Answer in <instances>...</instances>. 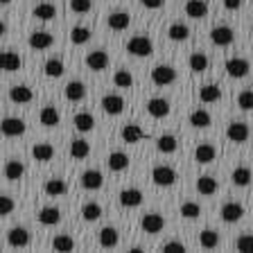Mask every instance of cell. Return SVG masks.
<instances>
[{
    "mask_svg": "<svg viewBox=\"0 0 253 253\" xmlns=\"http://www.w3.org/2000/svg\"><path fill=\"white\" fill-rule=\"evenodd\" d=\"M126 52L133 57H149L154 52V43L149 37H133L126 43Z\"/></svg>",
    "mask_w": 253,
    "mask_h": 253,
    "instance_id": "1",
    "label": "cell"
},
{
    "mask_svg": "<svg viewBox=\"0 0 253 253\" xmlns=\"http://www.w3.org/2000/svg\"><path fill=\"white\" fill-rule=\"evenodd\" d=\"M152 181L161 188H169V185L176 183V172L169 165H156L152 169Z\"/></svg>",
    "mask_w": 253,
    "mask_h": 253,
    "instance_id": "2",
    "label": "cell"
},
{
    "mask_svg": "<svg viewBox=\"0 0 253 253\" xmlns=\"http://www.w3.org/2000/svg\"><path fill=\"white\" fill-rule=\"evenodd\" d=\"M152 82L156 86H169L176 82V70L172 68V66H156V68L152 70Z\"/></svg>",
    "mask_w": 253,
    "mask_h": 253,
    "instance_id": "3",
    "label": "cell"
},
{
    "mask_svg": "<svg viewBox=\"0 0 253 253\" xmlns=\"http://www.w3.org/2000/svg\"><path fill=\"white\" fill-rule=\"evenodd\" d=\"M249 136H251V131H249V125H244V122H231L226 129V138L231 142H237V145L247 142Z\"/></svg>",
    "mask_w": 253,
    "mask_h": 253,
    "instance_id": "4",
    "label": "cell"
},
{
    "mask_svg": "<svg viewBox=\"0 0 253 253\" xmlns=\"http://www.w3.org/2000/svg\"><path fill=\"white\" fill-rule=\"evenodd\" d=\"M211 39H212V43H215V45L226 47V45H231V43L235 41V32H233L228 25H219V27H212Z\"/></svg>",
    "mask_w": 253,
    "mask_h": 253,
    "instance_id": "5",
    "label": "cell"
},
{
    "mask_svg": "<svg viewBox=\"0 0 253 253\" xmlns=\"http://www.w3.org/2000/svg\"><path fill=\"white\" fill-rule=\"evenodd\" d=\"M249 70H251V63L247 61V59L242 57H233L226 61V73L231 75V77H237V79H242L249 75Z\"/></svg>",
    "mask_w": 253,
    "mask_h": 253,
    "instance_id": "6",
    "label": "cell"
},
{
    "mask_svg": "<svg viewBox=\"0 0 253 253\" xmlns=\"http://www.w3.org/2000/svg\"><path fill=\"white\" fill-rule=\"evenodd\" d=\"M140 226L145 233H161L165 228V219L163 215H158V212H147V215H142L140 219Z\"/></svg>",
    "mask_w": 253,
    "mask_h": 253,
    "instance_id": "7",
    "label": "cell"
},
{
    "mask_svg": "<svg viewBox=\"0 0 253 253\" xmlns=\"http://www.w3.org/2000/svg\"><path fill=\"white\" fill-rule=\"evenodd\" d=\"M242 215H244V206L237 204V201H231V204L221 206V219L226 221V224H235V221H240Z\"/></svg>",
    "mask_w": 253,
    "mask_h": 253,
    "instance_id": "8",
    "label": "cell"
},
{
    "mask_svg": "<svg viewBox=\"0 0 253 253\" xmlns=\"http://www.w3.org/2000/svg\"><path fill=\"white\" fill-rule=\"evenodd\" d=\"M102 109L106 111V113H111V116H120L122 111H125V97H120V95H104L102 97Z\"/></svg>",
    "mask_w": 253,
    "mask_h": 253,
    "instance_id": "9",
    "label": "cell"
},
{
    "mask_svg": "<svg viewBox=\"0 0 253 253\" xmlns=\"http://www.w3.org/2000/svg\"><path fill=\"white\" fill-rule=\"evenodd\" d=\"M27 43H30L32 50H47V47H52L54 37L50 32H32Z\"/></svg>",
    "mask_w": 253,
    "mask_h": 253,
    "instance_id": "10",
    "label": "cell"
},
{
    "mask_svg": "<svg viewBox=\"0 0 253 253\" xmlns=\"http://www.w3.org/2000/svg\"><path fill=\"white\" fill-rule=\"evenodd\" d=\"M25 133V122L21 118H5L2 120V136L7 138H16Z\"/></svg>",
    "mask_w": 253,
    "mask_h": 253,
    "instance_id": "11",
    "label": "cell"
},
{
    "mask_svg": "<svg viewBox=\"0 0 253 253\" xmlns=\"http://www.w3.org/2000/svg\"><path fill=\"white\" fill-rule=\"evenodd\" d=\"M7 244L14 247V249H25L27 244H30V233H27L25 228H21V226L11 228V231L7 233Z\"/></svg>",
    "mask_w": 253,
    "mask_h": 253,
    "instance_id": "12",
    "label": "cell"
},
{
    "mask_svg": "<svg viewBox=\"0 0 253 253\" xmlns=\"http://www.w3.org/2000/svg\"><path fill=\"white\" fill-rule=\"evenodd\" d=\"M86 66H88L90 70H95V73H100V70H104L106 66H109V54H106L104 50L88 52L86 54Z\"/></svg>",
    "mask_w": 253,
    "mask_h": 253,
    "instance_id": "13",
    "label": "cell"
},
{
    "mask_svg": "<svg viewBox=\"0 0 253 253\" xmlns=\"http://www.w3.org/2000/svg\"><path fill=\"white\" fill-rule=\"evenodd\" d=\"M142 192L138 188H125L120 192V204L125 206V208H138V206L142 204Z\"/></svg>",
    "mask_w": 253,
    "mask_h": 253,
    "instance_id": "14",
    "label": "cell"
},
{
    "mask_svg": "<svg viewBox=\"0 0 253 253\" xmlns=\"http://www.w3.org/2000/svg\"><path fill=\"white\" fill-rule=\"evenodd\" d=\"M215 156H217V149L212 147L211 142H201V145H197L195 147V161L197 163H201V165L212 163Z\"/></svg>",
    "mask_w": 253,
    "mask_h": 253,
    "instance_id": "15",
    "label": "cell"
},
{
    "mask_svg": "<svg viewBox=\"0 0 253 253\" xmlns=\"http://www.w3.org/2000/svg\"><path fill=\"white\" fill-rule=\"evenodd\" d=\"M147 113L152 118H165L169 113V102L165 97H152L147 102Z\"/></svg>",
    "mask_w": 253,
    "mask_h": 253,
    "instance_id": "16",
    "label": "cell"
},
{
    "mask_svg": "<svg viewBox=\"0 0 253 253\" xmlns=\"http://www.w3.org/2000/svg\"><path fill=\"white\" fill-rule=\"evenodd\" d=\"M82 185L86 190H100L104 185V176H102L100 169H86L82 174Z\"/></svg>",
    "mask_w": 253,
    "mask_h": 253,
    "instance_id": "17",
    "label": "cell"
},
{
    "mask_svg": "<svg viewBox=\"0 0 253 253\" xmlns=\"http://www.w3.org/2000/svg\"><path fill=\"white\" fill-rule=\"evenodd\" d=\"M39 221H41L43 226H54L61 221V211H59L57 206H45L39 211Z\"/></svg>",
    "mask_w": 253,
    "mask_h": 253,
    "instance_id": "18",
    "label": "cell"
},
{
    "mask_svg": "<svg viewBox=\"0 0 253 253\" xmlns=\"http://www.w3.org/2000/svg\"><path fill=\"white\" fill-rule=\"evenodd\" d=\"M9 100L14 102V104H27V102L34 100V93H32V88L18 84V86H11L9 88Z\"/></svg>",
    "mask_w": 253,
    "mask_h": 253,
    "instance_id": "19",
    "label": "cell"
},
{
    "mask_svg": "<svg viewBox=\"0 0 253 253\" xmlns=\"http://www.w3.org/2000/svg\"><path fill=\"white\" fill-rule=\"evenodd\" d=\"M106 165H109L111 172H122V169L129 168V156L125 152H111L106 158Z\"/></svg>",
    "mask_w": 253,
    "mask_h": 253,
    "instance_id": "20",
    "label": "cell"
},
{
    "mask_svg": "<svg viewBox=\"0 0 253 253\" xmlns=\"http://www.w3.org/2000/svg\"><path fill=\"white\" fill-rule=\"evenodd\" d=\"M185 14L190 18H204V16H208V2L206 0H188L185 2Z\"/></svg>",
    "mask_w": 253,
    "mask_h": 253,
    "instance_id": "21",
    "label": "cell"
},
{
    "mask_svg": "<svg viewBox=\"0 0 253 253\" xmlns=\"http://www.w3.org/2000/svg\"><path fill=\"white\" fill-rule=\"evenodd\" d=\"M109 27L111 30H116V32H122L129 27V23H131V16L126 14V11H113V14L109 16Z\"/></svg>",
    "mask_w": 253,
    "mask_h": 253,
    "instance_id": "22",
    "label": "cell"
},
{
    "mask_svg": "<svg viewBox=\"0 0 253 253\" xmlns=\"http://www.w3.org/2000/svg\"><path fill=\"white\" fill-rule=\"evenodd\" d=\"M118 242H120V235H118V231L113 226H104L100 231V247L104 249H116Z\"/></svg>",
    "mask_w": 253,
    "mask_h": 253,
    "instance_id": "23",
    "label": "cell"
},
{
    "mask_svg": "<svg viewBox=\"0 0 253 253\" xmlns=\"http://www.w3.org/2000/svg\"><path fill=\"white\" fill-rule=\"evenodd\" d=\"M66 100L70 102H82L86 97V86L82 84V82H68V86H66Z\"/></svg>",
    "mask_w": 253,
    "mask_h": 253,
    "instance_id": "24",
    "label": "cell"
},
{
    "mask_svg": "<svg viewBox=\"0 0 253 253\" xmlns=\"http://www.w3.org/2000/svg\"><path fill=\"white\" fill-rule=\"evenodd\" d=\"M32 156H34V161L45 163V161H50V158L54 156V147L50 142H37V145L32 147Z\"/></svg>",
    "mask_w": 253,
    "mask_h": 253,
    "instance_id": "25",
    "label": "cell"
},
{
    "mask_svg": "<svg viewBox=\"0 0 253 253\" xmlns=\"http://www.w3.org/2000/svg\"><path fill=\"white\" fill-rule=\"evenodd\" d=\"M211 122H212V118L206 109H197L190 113V125L197 126V129H206V126H211Z\"/></svg>",
    "mask_w": 253,
    "mask_h": 253,
    "instance_id": "26",
    "label": "cell"
},
{
    "mask_svg": "<svg viewBox=\"0 0 253 253\" xmlns=\"http://www.w3.org/2000/svg\"><path fill=\"white\" fill-rule=\"evenodd\" d=\"M120 136H122V140L125 142H138V140H142V136H145V131H142L138 125H125L122 126V131H120Z\"/></svg>",
    "mask_w": 253,
    "mask_h": 253,
    "instance_id": "27",
    "label": "cell"
},
{
    "mask_svg": "<svg viewBox=\"0 0 253 253\" xmlns=\"http://www.w3.org/2000/svg\"><path fill=\"white\" fill-rule=\"evenodd\" d=\"M32 16L39 18V21H52L54 16H57V9H54V5H50V2H41V5H37L32 9Z\"/></svg>",
    "mask_w": 253,
    "mask_h": 253,
    "instance_id": "28",
    "label": "cell"
},
{
    "mask_svg": "<svg viewBox=\"0 0 253 253\" xmlns=\"http://www.w3.org/2000/svg\"><path fill=\"white\" fill-rule=\"evenodd\" d=\"M219 97H221L219 86H215V84L201 86V90H199V100L201 102H206V104H212V102H217Z\"/></svg>",
    "mask_w": 253,
    "mask_h": 253,
    "instance_id": "29",
    "label": "cell"
},
{
    "mask_svg": "<svg viewBox=\"0 0 253 253\" xmlns=\"http://www.w3.org/2000/svg\"><path fill=\"white\" fill-rule=\"evenodd\" d=\"M197 192L204 197H211L217 192V181L212 176H199L197 179Z\"/></svg>",
    "mask_w": 253,
    "mask_h": 253,
    "instance_id": "30",
    "label": "cell"
},
{
    "mask_svg": "<svg viewBox=\"0 0 253 253\" xmlns=\"http://www.w3.org/2000/svg\"><path fill=\"white\" fill-rule=\"evenodd\" d=\"M73 122H75V129L82 131V133L93 131V126H95V118L90 116V113H77Z\"/></svg>",
    "mask_w": 253,
    "mask_h": 253,
    "instance_id": "31",
    "label": "cell"
},
{
    "mask_svg": "<svg viewBox=\"0 0 253 253\" xmlns=\"http://www.w3.org/2000/svg\"><path fill=\"white\" fill-rule=\"evenodd\" d=\"M39 120L45 126H57L59 125V111L54 106H43L41 113H39Z\"/></svg>",
    "mask_w": 253,
    "mask_h": 253,
    "instance_id": "32",
    "label": "cell"
},
{
    "mask_svg": "<svg viewBox=\"0 0 253 253\" xmlns=\"http://www.w3.org/2000/svg\"><path fill=\"white\" fill-rule=\"evenodd\" d=\"M66 190H68V185H66L63 179H47V183H45L47 197H61V195H66Z\"/></svg>",
    "mask_w": 253,
    "mask_h": 253,
    "instance_id": "33",
    "label": "cell"
},
{
    "mask_svg": "<svg viewBox=\"0 0 253 253\" xmlns=\"http://www.w3.org/2000/svg\"><path fill=\"white\" fill-rule=\"evenodd\" d=\"M231 179H233V183H235V185L247 188V185L251 183L253 174H251V169H249V168H235V169H233V174H231Z\"/></svg>",
    "mask_w": 253,
    "mask_h": 253,
    "instance_id": "34",
    "label": "cell"
},
{
    "mask_svg": "<svg viewBox=\"0 0 253 253\" xmlns=\"http://www.w3.org/2000/svg\"><path fill=\"white\" fill-rule=\"evenodd\" d=\"M21 57L16 52H11V50H7V52H2V70H7V73H16V70L21 68Z\"/></svg>",
    "mask_w": 253,
    "mask_h": 253,
    "instance_id": "35",
    "label": "cell"
},
{
    "mask_svg": "<svg viewBox=\"0 0 253 253\" xmlns=\"http://www.w3.org/2000/svg\"><path fill=\"white\" fill-rule=\"evenodd\" d=\"M25 174V165L21 163V161H7L5 165V176L9 181H18Z\"/></svg>",
    "mask_w": 253,
    "mask_h": 253,
    "instance_id": "36",
    "label": "cell"
},
{
    "mask_svg": "<svg viewBox=\"0 0 253 253\" xmlns=\"http://www.w3.org/2000/svg\"><path fill=\"white\" fill-rule=\"evenodd\" d=\"M43 73H45L47 77H61V75L66 73V66H63L61 59H47L45 66H43Z\"/></svg>",
    "mask_w": 253,
    "mask_h": 253,
    "instance_id": "37",
    "label": "cell"
},
{
    "mask_svg": "<svg viewBox=\"0 0 253 253\" xmlns=\"http://www.w3.org/2000/svg\"><path fill=\"white\" fill-rule=\"evenodd\" d=\"M70 154H73L75 158H86L90 154L88 140H84V138H77V140H73V142H70Z\"/></svg>",
    "mask_w": 253,
    "mask_h": 253,
    "instance_id": "38",
    "label": "cell"
},
{
    "mask_svg": "<svg viewBox=\"0 0 253 253\" xmlns=\"http://www.w3.org/2000/svg\"><path fill=\"white\" fill-rule=\"evenodd\" d=\"M82 217H84L86 221H97L102 217V206L95 204V201L84 204V208H82Z\"/></svg>",
    "mask_w": 253,
    "mask_h": 253,
    "instance_id": "39",
    "label": "cell"
},
{
    "mask_svg": "<svg viewBox=\"0 0 253 253\" xmlns=\"http://www.w3.org/2000/svg\"><path fill=\"white\" fill-rule=\"evenodd\" d=\"M156 147H158V152H163V154H174L176 149H179V142H176V138L174 136H161L158 138V142H156Z\"/></svg>",
    "mask_w": 253,
    "mask_h": 253,
    "instance_id": "40",
    "label": "cell"
},
{
    "mask_svg": "<svg viewBox=\"0 0 253 253\" xmlns=\"http://www.w3.org/2000/svg\"><path fill=\"white\" fill-rule=\"evenodd\" d=\"M168 37L172 39V41H185V39L190 37V27L183 25V23H174V25H169Z\"/></svg>",
    "mask_w": 253,
    "mask_h": 253,
    "instance_id": "41",
    "label": "cell"
},
{
    "mask_svg": "<svg viewBox=\"0 0 253 253\" xmlns=\"http://www.w3.org/2000/svg\"><path fill=\"white\" fill-rule=\"evenodd\" d=\"M70 41L75 43V45H84V43H88L90 41V30L88 27H73L70 30Z\"/></svg>",
    "mask_w": 253,
    "mask_h": 253,
    "instance_id": "42",
    "label": "cell"
},
{
    "mask_svg": "<svg viewBox=\"0 0 253 253\" xmlns=\"http://www.w3.org/2000/svg\"><path fill=\"white\" fill-rule=\"evenodd\" d=\"M208 57L204 52H192L190 54V70H195V73H204L208 68Z\"/></svg>",
    "mask_w": 253,
    "mask_h": 253,
    "instance_id": "43",
    "label": "cell"
},
{
    "mask_svg": "<svg viewBox=\"0 0 253 253\" xmlns=\"http://www.w3.org/2000/svg\"><path fill=\"white\" fill-rule=\"evenodd\" d=\"M199 244L204 249H215L217 244H219V233H215V231H201V235H199Z\"/></svg>",
    "mask_w": 253,
    "mask_h": 253,
    "instance_id": "44",
    "label": "cell"
},
{
    "mask_svg": "<svg viewBox=\"0 0 253 253\" xmlns=\"http://www.w3.org/2000/svg\"><path fill=\"white\" fill-rule=\"evenodd\" d=\"M113 84L118 86V88H131L133 86V77L129 70H116V75H113Z\"/></svg>",
    "mask_w": 253,
    "mask_h": 253,
    "instance_id": "45",
    "label": "cell"
},
{
    "mask_svg": "<svg viewBox=\"0 0 253 253\" xmlns=\"http://www.w3.org/2000/svg\"><path fill=\"white\" fill-rule=\"evenodd\" d=\"M52 249H54V251H73V249H75V240L70 235H57L52 240Z\"/></svg>",
    "mask_w": 253,
    "mask_h": 253,
    "instance_id": "46",
    "label": "cell"
},
{
    "mask_svg": "<svg viewBox=\"0 0 253 253\" xmlns=\"http://www.w3.org/2000/svg\"><path fill=\"white\" fill-rule=\"evenodd\" d=\"M181 215H183L185 219H197V217L201 215L199 204H195V201H185V204L181 206Z\"/></svg>",
    "mask_w": 253,
    "mask_h": 253,
    "instance_id": "47",
    "label": "cell"
},
{
    "mask_svg": "<svg viewBox=\"0 0 253 253\" xmlns=\"http://www.w3.org/2000/svg\"><path fill=\"white\" fill-rule=\"evenodd\" d=\"M237 106L242 111H251L253 109V90H242L237 95Z\"/></svg>",
    "mask_w": 253,
    "mask_h": 253,
    "instance_id": "48",
    "label": "cell"
},
{
    "mask_svg": "<svg viewBox=\"0 0 253 253\" xmlns=\"http://www.w3.org/2000/svg\"><path fill=\"white\" fill-rule=\"evenodd\" d=\"M90 7H93V0H70V9L75 14H86L90 11Z\"/></svg>",
    "mask_w": 253,
    "mask_h": 253,
    "instance_id": "49",
    "label": "cell"
},
{
    "mask_svg": "<svg viewBox=\"0 0 253 253\" xmlns=\"http://www.w3.org/2000/svg\"><path fill=\"white\" fill-rule=\"evenodd\" d=\"M235 247H237V251L251 253V251H253V235H242V237H237Z\"/></svg>",
    "mask_w": 253,
    "mask_h": 253,
    "instance_id": "50",
    "label": "cell"
},
{
    "mask_svg": "<svg viewBox=\"0 0 253 253\" xmlns=\"http://www.w3.org/2000/svg\"><path fill=\"white\" fill-rule=\"evenodd\" d=\"M14 208H16L14 199H11V197H7V195H2V199H0V215H11V212H14Z\"/></svg>",
    "mask_w": 253,
    "mask_h": 253,
    "instance_id": "51",
    "label": "cell"
},
{
    "mask_svg": "<svg viewBox=\"0 0 253 253\" xmlns=\"http://www.w3.org/2000/svg\"><path fill=\"white\" fill-rule=\"evenodd\" d=\"M163 251H185V247H183V242H165Z\"/></svg>",
    "mask_w": 253,
    "mask_h": 253,
    "instance_id": "52",
    "label": "cell"
},
{
    "mask_svg": "<svg viewBox=\"0 0 253 253\" xmlns=\"http://www.w3.org/2000/svg\"><path fill=\"white\" fill-rule=\"evenodd\" d=\"M140 2L147 7V9H158V7H163L165 0H140Z\"/></svg>",
    "mask_w": 253,
    "mask_h": 253,
    "instance_id": "53",
    "label": "cell"
},
{
    "mask_svg": "<svg viewBox=\"0 0 253 253\" xmlns=\"http://www.w3.org/2000/svg\"><path fill=\"white\" fill-rule=\"evenodd\" d=\"M224 7H226L228 11H235L242 7V0H224Z\"/></svg>",
    "mask_w": 253,
    "mask_h": 253,
    "instance_id": "54",
    "label": "cell"
},
{
    "mask_svg": "<svg viewBox=\"0 0 253 253\" xmlns=\"http://www.w3.org/2000/svg\"><path fill=\"white\" fill-rule=\"evenodd\" d=\"M9 2H11V0H2V5H9Z\"/></svg>",
    "mask_w": 253,
    "mask_h": 253,
    "instance_id": "55",
    "label": "cell"
}]
</instances>
